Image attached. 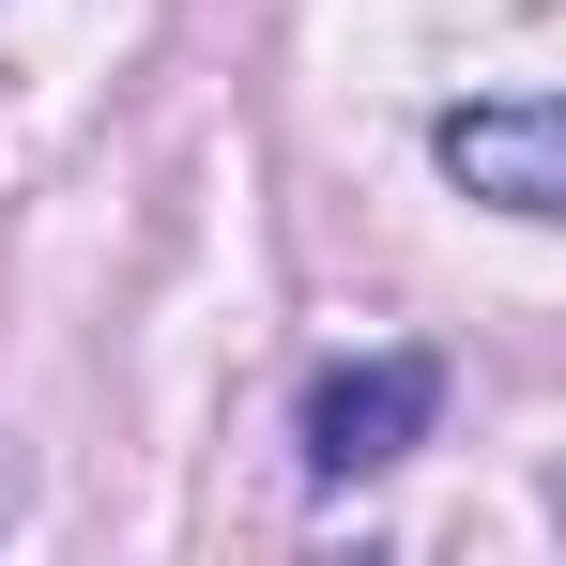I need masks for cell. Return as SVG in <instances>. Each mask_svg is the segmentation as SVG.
I'll use <instances>...</instances> for the list:
<instances>
[{
    "label": "cell",
    "mask_w": 566,
    "mask_h": 566,
    "mask_svg": "<svg viewBox=\"0 0 566 566\" xmlns=\"http://www.w3.org/2000/svg\"><path fill=\"white\" fill-rule=\"evenodd\" d=\"M429 429H444V353H337V368L306 382V413H291L306 490H368V474H398Z\"/></svg>",
    "instance_id": "cell-1"
},
{
    "label": "cell",
    "mask_w": 566,
    "mask_h": 566,
    "mask_svg": "<svg viewBox=\"0 0 566 566\" xmlns=\"http://www.w3.org/2000/svg\"><path fill=\"white\" fill-rule=\"evenodd\" d=\"M444 185L490 214H566V93H505V107H444L429 123Z\"/></svg>",
    "instance_id": "cell-2"
},
{
    "label": "cell",
    "mask_w": 566,
    "mask_h": 566,
    "mask_svg": "<svg viewBox=\"0 0 566 566\" xmlns=\"http://www.w3.org/2000/svg\"><path fill=\"white\" fill-rule=\"evenodd\" d=\"M552 505H566V490H552Z\"/></svg>",
    "instance_id": "cell-3"
}]
</instances>
